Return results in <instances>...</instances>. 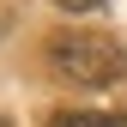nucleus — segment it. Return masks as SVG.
Listing matches in <instances>:
<instances>
[{
    "mask_svg": "<svg viewBox=\"0 0 127 127\" xmlns=\"http://www.w3.org/2000/svg\"><path fill=\"white\" fill-rule=\"evenodd\" d=\"M49 73L67 79V85H121L127 79V49L109 30H55L49 36Z\"/></svg>",
    "mask_w": 127,
    "mask_h": 127,
    "instance_id": "f257e3e1",
    "label": "nucleus"
},
{
    "mask_svg": "<svg viewBox=\"0 0 127 127\" xmlns=\"http://www.w3.org/2000/svg\"><path fill=\"white\" fill-rule=\"evenodd\" d=\"M49 127H127V115H103V109H61Z\"/></svg>",
    "mask_w": 127,
    "mask_h": 127,
    "instance_id": "f03ea898",
    "label": "nucleus"
},
{
    "mask_svg": "<svg viewBox=\"0 0 127 127\" xmlns=\"http://www.w3.org/2000/svg\"><path fill=\"white\" fill-rule=\"evenodd\" d=\"M61 12H91V6H103V0H55Z\"/></svg>",
    "mask_w": 127,
    "mask_h": 127,
    "instance_id": "7ed1b4c3",
    "label": "nucleus"
}]
</instances>
